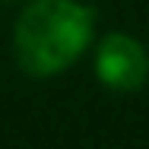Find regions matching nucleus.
Listing matches in <instances>:
<instances>
[{"mask_svg":"<svg viewBox=\"0 0 149 149\" xmlns=\"http://www.w3.org/2000/svg\"><path fill=\"white\" fill-rule=\"evenodd\" d=\"M92 10L76 0H32L13 26L16 63L32 76H54L89 48Z\"/></svg>","mask_w":149,"mask_h":149,"instance_id":"nucleus-1","label":"nucleus"},{"mask_svg":"<svg viewBox=\"0 0 149 149\" xmlns=\"http://www.w3.org/2000/svg\"><path fill=\"white\" fill-rule=\"evenodd\" d=\"M95 76L111 92H140L149 79L146 48L124 32L105 35L95 51Z\"/></svg>","mask_w":149,"mask_h":149,"instance_id":"nucleus-2","label":"nucleus"}]
</instances>
